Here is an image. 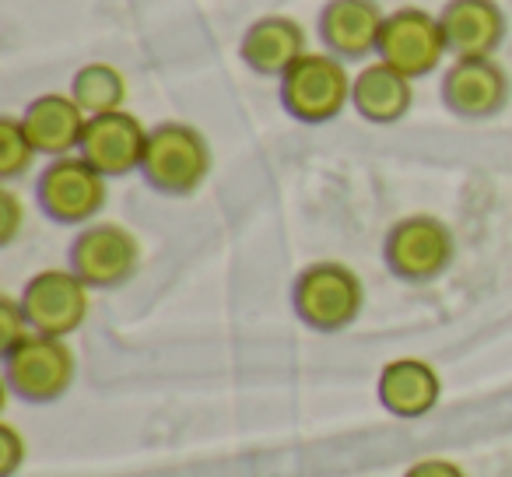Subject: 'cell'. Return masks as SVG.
<instances>
[{"instance_id": "6da1fadb", "label": "cell", "mask_w": 512, "mask_h": 477, "mask_svg": "<svg viewBox=\"0 0 512 477\" xmlns=\"http://www.w3.org/2000/svg\"><path fill=\"white\" fill-rule=\"evenodd\" d=\"M211 172V144L190 123H158L148 134V151H144L141 176L148 179L151 190L165 197H190L204 186Z\"/></svg>"}, {"instance_id": "7a4b0ae2", "label": "cell", "mask_w": 512, "mask_h": 477, "mask_svg": "<svg viewBox=\"0 0 512 477\" xmlns=\"http://www.w3.org/2000/svg\"><path fill=\"white\" fill-rule=\"evenodd\" d=\"M292 306H295V316H299L309 330L337 334V330H348L351 323L362 316L365 285L348 264L320 260V264H309L306 271L295 278Z\"/></svg>"}, {"instance_id": "3957f363", "label": "cell", "mask_w": 512, "mask_h": 477, "mask_svg": "<svg viewBox=\"0 0 512 477\" xmlns=\"http://www.w3.org/2000/svg\"><path fill=\"white\" fill-rule=\"evenodd\" d=\"M78 358L67 337L29 334L4 351V386L25 404H53L74 386Z\"/></svg>"}, {"instance_id": "277c9868", "label": "cell", "mask_w": 512, "mask_h": 477, "mask_svg": "<svg viewBox=\"0 0 512 477\" xmlns=\"http://www.w3.org/2000/svg\"><path fill=\"white\" fill-rule=\"evenodd\" d=\"M456 257V235L435 214H407L386 232L383 260L393 271V278L428 285L442 278Z\"/></svg>"}, {"instance_id": "5b68a950", "label": "cell", "mask_w": 512, "mask_h": 477, "mask_svg": "<svg viewBox=\"0 0 512 477\" xmlns=\"http://www.w3.org/2000/svg\"><path fill=\"white\" fill-rule=\"evenodd\" d=\"M351 74L334 53H306L281 78V106L299 123H330L351 102Z\"/></svg>"}, {"instance_id": "8992f818", "label": "cell", "mask_w": 512, "mask_h": 477, "mask_svg": "<svg viewBox=\"0 0 512 477\" xmlns=\"http://www.w3.org/2000/svg\"><path fill=\"white\" fill-rule=\"evenodd\" d=\"M109 179L81 155L53 158L36 183V200L43 214L60 225H92L106 207Z\"/></svg>"}, {"instance_id": "52a82bcc", "label": "cell", "mask_w": 512, "mask_h": 477, "mask_svg": "<svg viewBox=\"0 0 512 477\" xmlns=\"http://www.w3.org/2000/svg\"><path fill=\"white\" fill-rule=\"evenodd\" d=\"M141 239L120 221H92L81 225L71 243V271L88 288H120L141 267Z\"/></svg>"}, {"instance_id": "ba28073f", "label": "cell", "mask_w": 512, "mask_h": 477, "mask_svg": "<svg viewBox=\"0 0 512 477\" xmlns=\"http://www.w3.org/2000/svg\"><path fill=\"white\" fill-rule=\"evenodd\" d=\"M18 299L25 306L32 334L46 337H71L74 330L85 327L88 313H92V288L71 267L67 271L46 267V271L32 274Z\"/></svg>"}, {"instance_id": "9c48e42d", "label": "cell", "mask_w": 512, "mask_h": 477, "mask_svg": "<svg viewBox=\"0 0 512 477\" xmlns=\"http://www.w3.org/2000/svg\"><path fill=\"white\" fill-rule=\"evenodd\" d=\"M449 43L442 32L439 15H428L421 8H400L386 15L383 36H379L376 57L383 64L397 67L407 78H425L446 60Z\"/></svg>"}, {"instance_id": "30bf717a", "label": "cell", "mask_w": 512, "mask_h": 477, "mask_svg": "<svg viewBox=\"0 0 512 477\" xmlns=\"http://www.w3.org/2000/svg\"><path fill=\"white\" fill-rule=\"evenodd\" d=\"M148 134L151 130L130 109L88 116L78 155L85 162H92L106 179H120L130 176V172H141L144 151H148Z\"/></svg>"}, {"instance_id": "8fae6325", "label": "cell", "mask_w": 512, "mask_h": 477, "mask_svg": "<svg viewBox=\"0 0 512 477\" xmlns=\"http://www.w3.org/2000/svg\"><path fill=\"white\" fill-rule=\"evenodd\" d=\"M442 102L463 120H491L509 102V74L495 57H453L442 74Z\"/></svg>"}, {"instance_id": "7c38bea8", "label": "cell", "mask_w": 512, "mask_h": 477, "mask_svg": "<svg viewBox=\"0 0 512 477\" xmlns=\"http://www.w3.org/2000/svg\"><path fill=\"white\" fill-rule=\"evenodd\" d=\"M376 397L383 404L386 414L400 421H414V418H425L439 407L442 400V379L435 372L432 362L425 358H393L379 369L376 379Z\"/></svg>"}, {"instance_id": "4fadbf2b", "label": "cell", "mask_w": 512, "mask_h": 477, "mask_svg": "<svg viewBox=\"0 0 512 477\" xmlns=\"http://www.w3.org/2000/svg\"><path fill=\"white\" fill-rule=\"evenodd\" d=\"M386 15L376 0H330L320 15V39L341 60H365L379 50Z\"/></svg>"}, {"instance_id": "5bb4252c", "label": "cell", "mask_w": 512, "mask_h": 477, "mask_svg": "<svg viewBox=\"0 0 512 477\" xmlns=\"http://www.w3.org/2000/svg\"><path fill=\"white\" fill-rule=\"evenodd\" d=\"M22 123L29 130L32 144H36L39 155L64 158L78 155L81 137L88 127V113L74 102L71 92H46L39 99H32L22 113Z\"/></svg>"}, {"instance_id": "9a60e30c", "label": "cell", "mask_w": 512, "mask_h": 477, "mask_svg": "<svg viewBox=\"0 0 512 477\" xmlns=\"http://www.w3.org/2000/svg\"><path fill=\"white\" fill-rule=\"evenodd\" d=\"M439 22L453 57H495L509 29L498 0H449Z\"/></svg>"}, {"instance_id": "2e32d148", "label": "cell", "mask_w": 512, "mask_h": 477, "mask_svg": "<svg viewBox=\"0 0 512 477\" xmlns=\"http://www.w3.org/2000/svg\"><path fill=\"white\" fill-rule=\"evenodd\" d=\"M239 53L256 74L281 81L309 53L306 29L288 15H264L246 29Z\"/></svg>"}, {"instance_id": "e0dca14e", "label": "cell", "mask_w": 512, "mask_h": 477, "mask_svg": "<svg viewBox=\"0 0 512 477\" xmlns=\"http://www.w3.org/2000/svg\"><path fill=\"white\" fill-rule=\"evenodd\" d=\"M414 102L411 78L400 74L397 67L372 60L351 81V106L362 120L369 123H397L407 116Z\"/></svg>"}, {"instance_id": "ac0fdd59", "label": "cell", "mask_w": 512, "mask_h": 477, "mask_svg": "<svg viewBox=\"0 0 512 477\" xmlns=\"http://www.w3.org/2000/svg\"><path fill=\"white\" fill-rule=\"evenodd\" d=\"M71 95L88 116L116 113L127 102V78H123L120 67L106 64V60H92V64L74 71Z\"/></svg>"}, {"instance_id": "d6986e66", "label": "cell", "mask_w": 512, "mask_h": 477, "mask_svg": "<svg viewBox=\"0 0 512 477\" xmlns=\"http://www.w3.org/2000/svg\"><path fill=\"white\" fill-rule=\"evenodd\" d=\"M36 158L39 151L32 144L29 130H25L22 116H4L0 120V179L11 183V179L25 176Z\"/></svg>"}, {"instance_id": "ffe728a7", "label": "cell", "mask_w": 512, "mask_h": 477, "mask_svg": "<svg viewBox=\"0 0 512 477\" xmlns=\"http://www.w3.org/2000/svg\"><path fill=\"white\" fill-rule=\"evenodd\" d=\"M29 334H32V327H29V316H25L22 299L4 295V299H0V348L4 351L15 348V344L25 341Z\"/></svg>"}, {"instance_id": "44dd1931", "label": "cell", "mask_w": 512, "mask_h": 477, "mask_svg": "<svg viewBox=\"0 0 512 477\" xmlns=\"http://www.w3.org/2000/svg\"><path fill=\"white\" fill-rule=\"evenodd\" d=\"M25 456H29V442L11 421L0 425V477H15L22 470Z\"/></svg>"}, {"instance_id": "7402d4cb", "label": "cell", "mask_w": 512, "mask_h": 477, "mask_svg": "<svg viewBox=\"0 0 512 477\" xmlns=\"http://www.w3.org/2000/svg\"><path fill=\"white\" fill-rule=\"evenodd\" d=\"M22 221H25V207L22 197L15 190H0V243L11 246L22 232Z\"/></svg>"}, {"instance_id": "603a6c76", "label": "cell", "mask_w": 512, "mask_h": 477, "mask_svg": "<svg viewBox=\"0 0 512 477\" xmlns=\"http://www.w3.org/2000/svg\"><path fill=\"white\" fill-rule=\"evenodd\" d=\"M404 477H467V470L453 460H442V456H425V460L411 463Z\"/></svg>"}]
</instances>
